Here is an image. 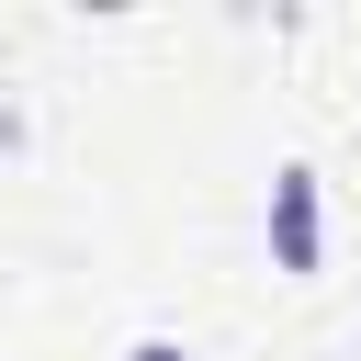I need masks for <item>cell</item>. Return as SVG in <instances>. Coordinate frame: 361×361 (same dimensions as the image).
<instances>
[{"label":"cell","instance_id":"cell-1","mask_svg":"<svg viewBox=\"0 0 361 361\" xmlns=\"http://www.w3.org/2000/svg\"><path fill=\"white\" fill-rule=\"evenodd\" d=\"M316 259H327V192H316L305 158H282L271 169V271L282 282H316Z\"/></svg>","mask_w":361,"mask_h":361},{"label":"cell","instance_id":"cell-2","mask_svg":"<svg viewBox=\"0 0 361 361\" xmlns=\"http://www.w3.org/2000/svg\"><path fill=\"white\" fill-rule=\"evenodd\" d=\"M124 361H192V350H180V338H135Z\"/></svg>","mask_w":361,"mask_h":361}]
</instances>
